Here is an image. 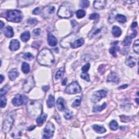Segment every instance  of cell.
<instances>
[{"mask_svg":"<svg viewBox=\"0 0 139 139\" xmlns=\"http://www.w3.org/2000/svg\"><path fill=\"white\" fill-rule=\"evenodd\" d=\"M10 86L9 85H6L3 88H2L1 89V91H0V95H1V96H5L6 93L8 92Z\"/></svg>","mask_w":139,"mask_h":139,"instance_id":"obj_35","label":"cell"},{"mask_svg":"<svg viewBox=\"0 0 139 139\" xmlns=\"http://www.w3.org/2000/svg\"><path fill=\"white\" fill-rule=\"evenodd\" d=\"M67 83V78H65L62 82V85H65Z\"/></svg>","mask_w":139,"mask_h":139,"instance_id":"obj_54","label":"cell"},{"mask_svg":"<svg viewBox=\"0 0 139 139\" xmlns=\"http://www.w3.org/2000/svg\"><path fill=\"white\" fill-rule=\"evenodd\" d=\"M47 117V114H45L44 113H41L36 118L37 125L39 126L43 125V123L46 120Z\"/></svg>","mask_w":139,"mask_h":139,"instance_id":"obj_21","label":"cell"},{"mask_svg":"<svg viewBox=\"0 0 139 139\" xmlns=\"http://www.w3.org/2000/svg\"><path fill=\"white\" fill-rule=\"evenodd\" d=\"M55 130V127L53 123L48 122L43 131V137L44 138H50L53 137Z\"/></svg>","mask_w":139,"mask_h":139,"instance_id":"obj_6","label":"cell"},{"mask_svg":"<svg viewBox=\"0 0 139 139\" xmlns=\"http://www.w3.org/2000/svg\"><path fill=\"white\" fill-rule=\"evenodd\" d=\"M92 128L96 133L98 134H103L106 132V129L102 126L95 125L92 126Z\"/></svg>","mask_w":139,"mask_h":139,"instance_id":"obj_23","label":"cell"},{"mask_svg":"<svg viewBox=\"0 0 139 139\" xmlns=\"http://www.w3.org/2000/svg\"><path fill=\"white\" fill-rule=\"evenodd\" d=\"M21 70L24 73L27 74L30 71V66L29 64L27 63H24L22 64V67H21Z\"/></svg>","mask_w":139,"mask_h":139,"instance_id":"obj_32","label":"cell"},{"mask_svg":"<svg viewBox=\"0 0 139 139\" xmlns=\"http://www.w3.org/2000/svg\"><path fill=\"white\" fill-rule=\"evenodd\" d=\"M19 76V73L16 69H12L8 73V77L10 81H13L16 80V78Z\"/></svg>","mask_w":139,"mask_h":139,"instance_id":"obj_19","label":"cell"},{"mask_svg":"<svg viewBox=\"0 0 139 139\" xmlns=\"http://www.w3.org/2000/svg\"><path fill=\"white\" fill-rule=\"evenodd\" d=\"M5 80V77L3 76L2 74H1V82H0V83L2 84L3 80Z\"/></svg>","mask_w":139,"mask_h":139,"instance_id":"obj_55","label":"cell"},{"mask_svg":"<svg viewBox=\"0 0 139 139\" xmlns=\"http://www.w3.org/2000/svg\"><path fill=\"white\" fill-rule=\"evenodd\" d=\"M82 91L80 85L77 82H73L67 86L65 89V92L68 94L72 95L80 93Z\"/></svg>","mask_w":139,"mask_h":139,"instance_id":"obj_7","label":"cell"},{"mask_svg":"<svg viewBox=\"0 0 139 139\" xmlns=\"http://www.w3.org/2000/svg\"><path fill=\"white\" fill-rule=\"evenodd\" d=\"M81 103V98L80 97H78L77 99L75 100V101L73 102L72 104V107L73 108H76L80 106Z\"/></svg>","mask_w":139,"mask_h":139,"instance_id":"obj_41","label":"cell"},{"mask_svg":"<svg viewBox=\"0 0 139 139\" xmlns=\"http://www.w3.org/2000/svg\"><path fill=\"white\" fill-rule=\"evenodd\" d=\"M81 77L82 78L84 79L85 81L89 82L90 81V76L89 74L88 73H87L86 72H83L82 73L81 75Z\"/></svg>","mask_w":139,"mask_h":139,"instance_id":"obj_43","label":"cell"},{"mask_svg":"<svg viewBox=\"0 0 139 139\" xmlns=\"http://www.w3.org/2000/svg\"><path fill=\"white\" fill-rule=\"evenodd\" d=\"M37 61L41 65L51 66L54 63V57L51 50L44 48L37 55Z\"/></svg>","mask_w":139,"mask_h":139,"instance_id":"obj_1","label":"cell"},{"mask_svg":"<svg viewBox=\"0 0 139 139\" xmlns=\"http://www.w3.org/2000/svg\"><path fill=\"white\" fill-rule=\"evenodd\" d=\"M107 107V103H104L102 106H95L93 108V112H100L102 110H104Z\"/></svg>","mask_w":139,"mask_h":139,"instance_id":"obj_27","label":"cell"},{"mask_svg":"<svg viewBox=\"0 0 139 139\" xmlns=\"http://www.w3.org/2000/svg\"><path fill=\"white\" fill-rule=\"evenodd\" d=\"M49 89H50V87H49V86H48V85L45 86H43V90L45 92L47 91Z\"/></svg>","mask_w":139,"mask_h":139,"instance_id":"obj_52","label":"cell"},{"mask_svg":"<svg viewBox=\"0 0 139 139\" xmlns=\"http://www.w3.org/2000/svg\"><path fill=\"white\" fill-rule=\"evenodd\" d=\"M0 24H1V29L2 30V28H3V27L5 26V23H3V21H0Z\"/></svg>","mask_w":139,"mask_h":139,"instance_id":"obj_56","label":"cell"},{"mask_svg":"<svg viewBox=\"0 0 139 139\" xmlns=\"http://www.w3.org/2000/svg\"><path fill=\"white\" fill-rule=\"evenodd\" d=\"M4 34L7 37H12L14 36V31L13 28L10 26H8L5 28Z\"/></svg>","mask_w":139,"mask_h":139,"instance_id":"obj_22","label":"cell"},{"mask_svg":"<svg viewBox=\"0 0 139 139\" xmlns=\"http://www.w3.org/2000/svg\"><path fill=\"white\" fill-rule=\"evenodd\" d=\"M107 1L104 0H98L95 1L93 3V7L97 9H102L105 8L106 5Z\"/></svg>","mask_w":139,"mask_h":139,"instance_id":"obj_17","label":"cell"},{"mask_svg":"<svg viewBox=\"0 0 139 139\" xmlns=\"http://www.w3.org/2000/svg\"><path fill=\"white\" fill-rule=\"evenodd\" d=\"M90 67V64L89 63H88L82 67V70L83 72H87L89 71Z\"/></svg>","mask_w":139,"mask_h":139,"instance_id":"obj_46","label":"cell"},{"mask_svg":"<svg viewBox=\"0 0 139 139\" xmlns=\"http://www.w3.org/2000/svg\"><path fill=\"white\" fill-rule=\"evenodd\" d=\"M54 102H55V100H54V96L53 95H50L49 96H48V100L47 101V107L49 108L53 107L54 106Z\"/></svg>","mask_w":139,"mask_h":139,"instance_id":"obj_28","label":"cell"},{"mask_svg":"<svg viewBox=\"0 0 139 139\" xmlns=\"http://www.w3.org/2000/svg\"><path fill=\"white\" fill-rule=\"evenodd\" d=\"M24 127L22 126V125L18 126V127H16V128L15 129L14 131L12 133V136L14 138L20 137L24 133Z\"/></svg>","mask_w":139,"mask_h":139,"instance_id":"obj_12","label":"cell"},{"mask_svg":"<svg viewBox=\"0 0 139 139\" xmlns=\"http://www.w3.org/2000/svg\"><path fill=\"white\" fill-rule=\"evenodd\" d=\"M35 128V126H32V127H29L28 128V130H29V131H31V130H32L34 128Z\"/></svg>","mask_w":139,"mask_h":139,"instance_id":"obj_57","label":"cell"},{"mask_svg":"<svg viewBox=\"0 0 139 139\" xmlns=\"http://www.w3.org/2000/svg\"><path fill=\"white\" fill-rule=\"evenodd\" d=\"M116 20H117L120 23L124 24L127 21V18L125 15H123L121 14H117L115 17Z\"/></svg>","mask_w":139,"mask_h":139,"instance_id":"obj_31","label":"cell"},{"mask_svg":"<svg viewBox=\"0 0 139 139\" xmlns=\"http://www.w3.org/2000/svg\"><path fill=\"white\" fill-rule=\"evenodd\" d=\"M40 12H41V10H40V8H39V7H37V8H36L35 9L33 10V14L34 15H37V14H40Z\"/></svg>","mask_w":139,"mask_h":139,"instance_id":"obj_49","label":"cell"},{"mask_svg":"<svg viewBox=\"0 0 139 139\" xmlns=\"http://www.w3.org/2000/svg\"><path fill=\"white\" fill-rule=\"evenodd\" d=\"M132 38L130 36H127L122 42V45L124 46H128L131 43Z\"/></svg>","mask_w":139,"mask_h":139,"instance_id":"obj_34","label":"cell"},{"mask_svg":"<svg viewBox=\"0 0 139 139\" xmlns=\"http://www.w3.org/2000/svg\"><path fill=\"white\" fill-rule=\"evenodd\" d=\"M120 117H121V121L123 122H129L131 120L130 117H128V116H126L125 115L121 116H120Z\"/></svg>","mask_w":139,"mask_h":139,"instance_id":"obj_44","label":"cell"},{"mask_svg":"<svg viewBox=\"0 0 139 139\" xmlns=\"http://www.w3.org/2000/svg\"><path fill=\"white\" fill-rule=\"evenodd\" d=\"M118 43V41H116L115 43H114V44L115 45V46L111 47L109 50L110 54H111L115 57H116V56H117V54H116V51L120 50L119 47L116 46V44H117Z\"/></svg>","mask_w":139,"mask_h":139,"instance_id":"obj_29","label":"cell"},{"mask_svg":"<svg viewBox=\"0 0 139 139\" xmlns=\"http://www.w3.org/2000/svg\"><path fill=\"white\" fill-rule=\"evenodd\" d=\"M27 97L25 95L17 94L13 98L12 103L14 106L19 107L27 103Z\"/></svg>","mask_w":139,"mask_h":139,"instance_id":"obj_8","label":"cell"},{"mask_svg":"<svg viewBox=\"0 0 139 139\" xmlns=\"http://www.w3.org/2000/svg\"><path fill=\"white\" fill-rule=\"evenodd\" d=\"M55 7L52 6L46 7L44 9L43 12V16H44L46 18L49 17L54 13L55 10Z\"/></svg>","mask_w":139,"mask_h":139,"instance_id":"obj_11","label":"cell"},{"mask_svg":"<svg viewBox=\"0 0 139 139\" xmlns=\"http://www.w3.org/2000/svg\"><path fill=\"white\" fill-rule=\"evenodd\" d=\"M14 115V112H10L6 116L5 120L3 121L2 126V130L3 133H8L12 128L15 118Z\"/></svg>","mask_w":139,"mask_h":139,"instance_id":"obj_5","label":"cell"},{"mask_svg":"<svg viewBox=\"0 0 139 139\" xmlns=\"http://www.w3.org/2000/svg\"><path fill=\"white\" fill-rule=\"evenodd\" d=\"M107 95V92L104 90H101L93 93L91 100L93 103H97Z\"/></svg>","mask_w":139,"mask_h":139,"instance_id":"obj_10","label":"cell"},{"mask_svg":"<svg viewBox=\"0 0 139 139\" xmlns=\"http://www.w3.org/2000/svg\"><path fill=\"white\" fill-rule=\"evenodd\" d=\"M136 60L132 56H129L126 60V65L130 67H133L136 65Z\"/></svg>","mask_w":139,"mask_h":139,"instance_id":"obj_20","label":"cell"},{"mask_svg":"<svg viewBox=\"0 0 139 139\" xmlns=\"http://www.w3.org/2000/svg\"><path fill=\"white\" fill-rule=\"evenodd\" d=\"M80 5L82 8H87L90 5V2L87 0H83L80 2Z\"/></svg>","mask_w":139,"mask_h":139,"instance_id":"obj_40","label":"cell"},{"mask_svg":"<svg viewBox=\"0 0 139 139\" xmlns=\"http://www.w3.org/2000/svg\"><path fill=\"white\" fill-rule=\"evenodd\" d=\"M84 40L83 38H80L73 42L71 43V47L72 48H77L84 45Z\"/></svg>","mask_w":139,"mask_h":139,"instance_id":"obj_18","label":"cell"},{"mask_svg":"<svg viewBox=\"0 0 139 139\" xmlns=\"http://www.w3.org/2000/svg\"><path fill=\"white\" fill-rule=\"evenodd\" d=\"M47 43L50 46L54 47L57 45L58 41L57 38L52 34L49 33L47 35Z\"/></svg>","mask_w":139,"mask_h":139,"instance_id":"obj_13","label":"cell"},{"mask_svg":"<svg viewBox=\"0 0 139 139\" xmlns=\"http://www.w3.org/2000/svg\"><path fill=\"white\" fill-rule=\"evenodd\" d=\"M7 104V99L5 96H1L0 98V105L1 108H5Z\"/></svg>","mask_w":139,"mask_h":139,"instance_id":"obj_39","label":"cell"},{"mask_svg":"<svg viewBox=\"0 0 139 139\" xmlns=\"http://www.w3.org/2000/svg\"><path fill=\"white\" fill-rule=\"evenodd\" d=\"M137 26V23L136 22H133V24L131 25V27L132 28H135V27H136Z\"/></svg>","mask_w":139,"mask_h":139,"instance_id":"obj_51","label":"cell"},{"mask_svg":"<svg viewBox=\"0 0 139 139\" xmlns=\"http://www.w3.org/2000/svg\"><path fill=\"white\" fill-rule=\"evenodd\" d=\"M30 37H31V34H30V33L28 31H26L24 32L23 33L21 34L20 38L21 40L23 41V42H27V41L29 40Z\"/></svg>","mask_w":139,"mask_h":139,"instance_id":"obj_26","label":"cell"},{"mask_svg":"<svg viewBox=\"0 0 139 139\" xmlns=\"http://www.w3.org/2000/svg\"><path fill=\"white\" fill-rule=\"evenodd\" d=\"M27 107L29 114L33 117L36 116L38 117L41 113H43L42 106L37 101H29L27 102Z\"/></svg>","mask_w":139,"mask_h":139,"instance_id":"obj_2","label":"cell"},{"mask_svg":"<svg viewBox=\"0 0 139 139\" xmlns=\"http://www.w3.org/2000/svg\"><path fill=\"white\" fill-rule=\"evenodd\" d=\"M57 107L58 110L62 111L66 109V104L64 100L62 97L59 98L57 101Z\"/></svg>","mask_w":139,"mask_h":139,"instance_id":"obj_16","label":"cell"},{"mask_svg":"<svg viewBox=\"0 0 139 139\" xmlns=\"http://www.w3.org/2000/svg\"><path fill=\"white\" fill-rule=\"evenodd\" d=\"M101 30H102V28H98L96 27V26H95V27L93 28L92 31L89 33V36L90 37V38H92V37H94L97 34H98L101 32Z\"/></svg>","mask_w":139,"mask_h":139,"instance_id":"obj_25","label":"cell"},{"mask_svg":"<svg viewBox=\"0 0 139 139\" xmlns=\"http://www.w3.org/2000/svg\"><path fill=\"white\" fill-rule=\"evenodd\" d=\"M109 127L112 130H116L118 128V125L115 120H112L109 123Z\"/></svg>","mask_w":139,"mask_h":139,"instance_id":"obj_33","label":"cell"},{"mask_svg":"<svg viewBox=\"0 0 139 139\" xmlns=\"http://www.w3.org/2000/svg\"><path fill=\"white\" fill-rule=\"evenodd\" d=\"M64 73V68L62 67V68L59 69L57 72H56L55 78L56 80H60V79H61L63 77Z\"/></svg>","mask_w":139,"mask_h":139,"instance_id":"obj_30","label":"cell"},{"mask_svg":"<svg viewBox=\"0 0 139 139\" xmlns=\"http://www.w3.org/2000/svg\"><path fill=\"white\" fill-rule=\"evenodd\" d=\"M100 17V15L97 13H93L89 16L90 20H96Z\"/></svg>","mask_w":139,"mask_h":139,"instance_id":"obj_48","label":"cell"},{"mask_svg":"<svg viewBox=\"0 0 139 139\" xmlns=\"http://www.w3.org/2000/svg\"><path fill=\"white\" fill-rule=\"evenodd\" d=\"M135 101H136V102L137 104H138V98H136V100H135Z\"/></svg>","mask_w":139,"mask_h":139,"instance_id":"obj_58","label":"cell"},{"mask_svg":"<svg viewBox=\"0 0 139 139\" xmlns=\"http://www.w3.org/2000/svg\"><path fill=\"white\" fill-rule=\"evenodd\" d=\"M128 86V85H123L122 86H121L119 87V89H126L127 87Z\"/></svg>","mask_w":139,"mask_h":139,"instance_id":"obj_53","label":"cell"},{"mask_svg":"<svg viewBox=\"0 0 139 139\" xmlns=\"http://www.w3.org/2000/svg\"><path fill=\"white\" fill-rule=\"evenodd\" d=\"M136 35H137V31L136 30H133V33L131 34L130 36L131 37V38H134V37H136Z\"/></svg>","mask_w":139,"mask_h":139,"instance_id":"obj_50","label":"cell"},{"mask_svg":"<svg viewBox=\"0 0 139 139\" xmlns=\"http://www.w3.org/2000/svg\"><path fill=\"white\" fill-rule=\"evenodd\" d=\"M34 86L35 82L33 76H29L25 80L23 86H22V90L25 92L28 93L34 87Z\"/></svg>","mask_w":139,"mask_h":139,"instance_id":"obj_9","label":"cell"},{"mask_svg":"<svg viewBox=\"0 0 139 139\" xmlns=\"http://www.w3.org/2000/svg\"><path fill=\"white\" fill-rule=\"evenodd\" d=\"M27 22L30 25H35L37 23V21L36 18H29Z\"/></svg>","mask_w":139,"mask_h":139,"instance_id":"obj_47","label":"cell"},{"mask_svg":"<svg viewBox=\"0 0 139 139\" xmlns=\"http://www.w3.org/2000/svg\"><path fill=\"white\" fill-rule=\"evenodd\" d=\"M133 50L134 51L136 54L139 53V41L138 40H136L134 42V44L133 45Z\"/></svg>","mask_w":139,"mask_h":139,"instance_id":"obj_36","label":"cell"},{"mask_svg":"<svg viewBox=\"0 0 139 139\" xmlns=\"http://www.w3.org/2000/svg\"><path fill=\"white\" fill-rule=\"evenodd\" d=\"M64 117L67 120L71 119L72 117V112L71 111H66L64 114Z\"/></svg>","mask_w":139,"mask_h":139,"instance_id":"obj_45","label":"cell"},{"mask_svg":"<svg viewBox=\"0 0 139 139\" xmlns=\"http://www.w3.org/2000/svg\"><path fill=\"white\" fill-rule=\"evenodd\" d=\"M112 33L115 37H118L121 35L122 30L118 26H114L112 28Z\"/></svg>","mask_w":139,"mask_h":139,"instance_id":"obj_24","label":"cell"},{"mask_svg":"<svg viewBox=\"0 0 139 139\" xmlns=\"http://www.w3.org/2000/svg\"><path fill=\"white\" fill-rule=\"evenodd\" d=\"M20 44L19 41L16 39H13L10 41L9 49L12 51H16L19 49Z\"/></svg>","mask_w":139,"mask_h":139,"instance_id":"obj_14","label":"cell"},{"mask_svg":"<svg viewBox=\"0 0 139 139\" xmlns=\"http://www.w3.org/2000/svg\"><path fill=\"white\" fill-rule=\"evenodd\" d=\"M41 29L40 28H36L33 30V35L34 37H37L39 36L41 34Z\"/></svg>","mask_w":139,"mask_h":139,"instance_id":"obj_42","label":"cell"},{"mask_svg":"<svg viewBox=\"0 0 139 139\" xmlns=\"http://www.w3.org/2000/svg\"><path fill=\"white\" fill-rule=\"evenodd\" d=\"M73 9L71 3L65 2L59 7L57 14L62 18H69L73 15Z\"/></svg>","mask_w":139,"mask_h":139,"instance_id":"obj_3","label":"cell"},{"mask_svg":"<svg viewBox=\"0 0 139 139\" xmlns=\"http://www.w3.org/2000/svg\"><path fill=\"white\" fill-rule=\"evenodd\" d=\"M23 57L25 60H27V61H31L32 59H33L34 56L32 53H29V52H27V53H25L24 54Z\"/></svg>","mask_w":139,"mask_h":139,"instance_id":"obj_38","label":"cell"},{"mask_svg":"<svg viewBox=\"0 0 139 139\" xmlns=\"http://www.w3.org/2000/svg\"><path fill=\"white\" fill-rule=\"evenodd\" d=\"M6 17L7 20L13 22H20L23 19V15L21 11L18 10L7 11Z\"/></svg>","mask_w":139,"mask_h":139,"instance_id":"obj_4","label":"cell"},{"mask_svg":"<svg viewBox=\"0 0 139 139\" xmlns=\"http://www.w3.org/2000/svg\"><path fill=\"white\" fill-rule=\"evenodd\" d=\"M119 80V77L117 74L115 72H111L108 76L107 81L109 82H112L115 84H117L118 83Z\"/></svg>","mask_w":139,"mask_h":139,"instance_id":"obj_15","label":"cell"},{"mask_svg":"<svg viewBox=\"0 0 139 139\" xmlns=\"http://www.w3.org/2000/svg\"><path fill=\"white\" fill-rule=\"evenodd\" d=\"M76 16L78 18H81L85 16V12L83 9L78 10L76 12Z\"/></svg>","mask_w":139,"mask_h":139,"instance_id":"obj_37","label":"cell"}]
</instances>
